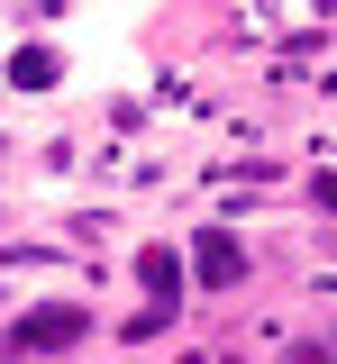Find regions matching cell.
<instances>
[{
  "label": "cell",
  "mask_w": 337,
  "mask_h": 364,
  "mask_svg": "<svg viewBox=\"0 0 337 364\" xmlns=\"http://www.w3.org/2000/svg\"><path fill=\"white\" fill-rule=\"evenodd\" d=\"M146 282H155V318H164V301H173V291H183V255H173V246H146Z\"/></svg>",
  "instance_id": "cell-2"
},
{
  "label": "cell",
  "mask_w": 337,
  "mask_h": 364,
  "mask_svg": "<svg viewBox=\"0 0 337 364\" xmlns=\"http://www.w3.org/2000/svg\"><path fill=\"white\" fill-rule=\"evenodd\" d=\"M237 237H200V273H210V282H237Z\"/></svg>",
  "instance_id": "cell-3"
},
{
  "label": "cell",
  "mask_w": 337,
  "mask_h": 364,
  "mask_svg": "<svg viewBox=\"0 0 337 364\" xmlns=\"http://www.w3.org/2000/svg\"><path fill=\"white\" fill-rule=\"evenodd\" d=\"M82 328H92V318L73 310V301H55V310H28V318H9V337H0V346H9V355H37V346H73V337H82Z\"/></svg>",
  "instance_id": "cell-1"
},
{
  "label": "cell",
  "mask_w": 337,
  "mask_h": 364,
  "mask_svg": "<svg viewBox=\"0 0 337 364\" xmlns=\"http://www.w3.org/2000/svg\"><path fill=\"white\" fill-rule=\"evenodd\" d=\"M291 364H337V346H291Z\"/></svg>",
  "instance_id": "cell-4"
}]
</instances>
